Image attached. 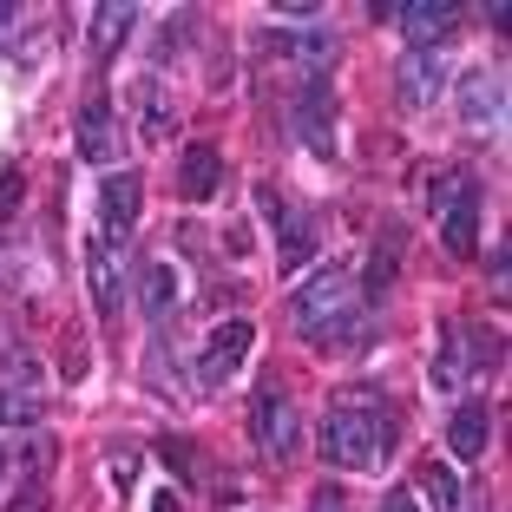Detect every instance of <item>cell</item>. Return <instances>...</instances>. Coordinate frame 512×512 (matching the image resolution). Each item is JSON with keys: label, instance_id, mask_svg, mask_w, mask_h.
Instances as JSON below:
<instances>
[{"label": "cell", "instance_id": "6da1fadb", "mask_svg": "<svg viewBox=\"0 0 512 512\" xmlns=\"http://www.w3.org/2000/svg\"><path fill=\"white\" fill-rule=\"evenodd\" d=\"M296 322L316 348H362V335H368L355 283L342 270H316L309 289H296Z\"/></svg>", "mask_w": 512, "mask_h": 512}, {"label": "cell", "instance_id": "7a4b0ae2", "mask_svg": "<svg viewBox=\"0 0 512 512\" xmlns=\"http://www.w3.org/2000/svg\"><path fill=\"white\" fill-rule=\"evenodd\" d=\"M394 453V421L375 414V407H335L322 421V460L329 467H348V473H368Z\"/></svg>", "mask_w": 512, "mask_h": 512}, {"label": "cell", "instance_id": "3957f363", "mask_svg": "<svg viewBox=\"0 0 512 512\" xmlns=\"http://www.w3.org/2000/svg\"><path fill=\"white\" fill-rule=\"evenodd\" d=\"M250 434H256V447L270 453V460H283V453L296 447V401L283 394V381H263V388H256Z\"/></svg>", "mask_w": 512, "mask_h": 512}, {"label": "cell", "instance_id": "277c9868", "mask_svg": "<svg viewBox=\"0 0 512 512\" xmlns=\"http://www.w3.org/2000/svg\"><path fill=\"white\" fill-rule=\"evenodd\" d=\"M250 342H256L250 322H224V329H211V342H204V355H197V381H204V388H224V381L250 362Z\"/></svg>", "mask_w": 512, "mask_h": 512}, {"label": "cell", "instance_id": "5b68a950", "mask_svg": "<svg viewBox=\"0 0 512 512\" xmlns=\"http://www.w3.org/2000/svg\"><path fill=\"white\" fill-rule=\"evenodd\" d=\"M119 250H112V230H92L86 237V283H92V309H99V316L119 309Z\"/></svg>", "mask_w": 512, "mask_h": 512}, {"label": "cell", "instance_id": "8992f818", "mask_svg": "<svg viewBox=\"0 0 512 512\" xmlns=\"http://www.w3.org/2000/svg\"><path fill=\"white\" fill-rule=\"evenodd\" d=\"M217 184H224V158H217L211 145H191L178 158V191L191 197V204H204V197H217Z\"/></svg>", "mask_w": 512, "mask_h": 512}, {"label": "cell", "instance_id": "52a82bcc", "mask_svg": "<svg viewBox=\"0 0 512 512\" xmlns=\"http://www.w3.org/2000/svg\"><path fill=\"white\" fill-rule=\"evenodd\" d=\"M401 20H407V40H414V46L427 53V46H434L440 33L453 27V20H460V7H453V0H407Z\"/></svg>", "mask_w": 512, "mask_h": 512}, {"label": "cell", "instance_id": "ba28073f", "mask_svg": "<svg viewBox=\"0 0 512 512\" xmlns=\"http://www.w3.org/2000/svg\"><path fill=\"white\" fill-rule=\"evenodd\" d=\"M460 112H467V125H499V112H506V86H499L493 73H467V79H460Z\"/></svg>", "mask_w": 512, "mask_h": 512}, {"label": "cell", "instance_id": "9c48e42d", "mask_svg": "<svg viewBox=\"0 0 512 512\" xmlns=\"http://www.w3.org/2000/svg\"><path fill=\"white\" fill-rule=\"evenodd\" d=\"M440 237H447L453 256H473V250H480V191H473V184L447 204V230H440Z\"/></svg>", "mask_w": 512, "mask_h": 512}, {"label": "cell", "instance_id": "30bf717a", "mask_svg": "<svg viewBox=\"0 0 512 512\" xmlns=\"http://www.w3.org/2000/svg\"><path fill=\"white\" fill-rule=\"evenodd\" d=\"M486 440H493V421H486V407H460L447 421V447L453 460H486Z\"/></svg>", "mask_w": 512, "mask_h": 512}, {"label": "cell", "instance_id": "8fae6325", "mask_svg": "<svg viewBox=\"0 0 512 512\" xmlns=\"http://www.w3.org/2000/svg\"><path fill=\"white\" fill-rule=\"evenodd\" d=\"M99 197H106V224L132 230L138 224V204H145V178H138V171H112Z\"/></svg>", "mask_w": 512, "mask_h": 512}, {"label": "cell", "instance_id": "7c38bea8", "mask_svg": "<svg viewBox=\"0 0 512 512\" xmlns=\"http://www.w3.org/2000/svg\"><path fill=\"white\" fill-rule=\"evenodd\" d=\"M414 499H427L434 512H467V493H460V473L440 467V460H427L421 480H414Z\"/></svg>", "mask_w": 512, "mask_h": 512}, {"label": "cell", "instance_id": "4fadbf2b", "mask_svg": "<svg viewBox=\"0 0 512 512\" xmlns=\"http://www.w3.org/2000/svg\"><path fill=\"white\" fill-rule=\"evenodd\" d=\"M79 158H92V165L112 158V106L106 99H92V106L79 112Z\"/></svg>", "mask_w": 512, "mask_h": 512}, {"label": "cell", "instance_id": "5bb4252c", "mask_svg": "<svg viewBox=\"0 0 512 512\" xmlns=\"http://www.w3.org/2000/svg\"><path fill=\"white\" fill-rule=\"evenodd\" d=\"M329 119H335V99H329V79H309V92H302V132H309V145L329 151Z\"/></svg>", "mask_w": 512, "mask_h": 512}, {"label": "cell", "instance_id": "9a60e30c", "mask_svg": "<svg viewBox=\"0 0 512 512\" xmlns=\"http://www.w3.org/2000/svg\"><path fill=\"white\" fill-rule=\"evenodd\" d=\"M434 92H440V60L434 53H414V60L401 66V99L407 106H427Z\"/></svg>", "mask_w": 512, "mask_h": 512}, {"label": "cell", "instance_id": "2e32d148", "mask_svg": "<svg viewBox=\"0 0 512 512\" xmlns=\"http://www.w3.org/2000/svg\"><path fill=\"white\" fill-rule=\"evenodd\" d=\"M125 27H132V7H99L92 14V60H112V46L125 40Z\"/></svg>", "mask_w": 512, "mask_h": 512}, {"label": "cell", "instance_id": "e0dca14e", "mask_svg": "<svg viewBox=\"0 0 512 512\" xmlns=\"http://www.w3.org/2000/svg\"><path fill=\"white\" fill-rule=\"evenodd\" d=\"M434 381H440V388H460V381H467V329H460V322H453V329H447V342H440Z\"/></svg>", "mask_w": 512, "mask_h": 512}, {"label": "cell", "instance_id": "ac0fdd59", "mask_svg": "<svg viewBox=\"0 0 512 512\" xmlns=\"http://www.w3.org/2000/svg\"><path fill=\"white\" fill-rule=\"evenodd\" d=\"M171 309H178V270L151 263L145 270V316H171Z\"/></svg>", "mask_w": 512, "mask_h": 512}, {"label": "cell", "instance_id": "d6986e66", "mask_svg": "<svg viewBox=\"0 0 512 512\" xmlns=\"http://www.w3.org/2000/svg\"><path fill=\"white\" fill-rule=\"evenodd\" d=\"M40 394L33 388H7V381H0V427H33L40 421Z\"/></svg>", "mask_w": 512, "mask_h": 512}, {"label": "cell", "instance_id": "ffe728a7", "mask_svg": "<svg viewBox=\"0 0 512 512\" xmlns=\"http://www.w3.org/2000/svg\"><path fill=\"white\" fill-rule=\"evenodd\" d=\"M283 270H296V263H302V256H309V250H316V230H309V217H283Z\"/></svg>", "mask_w": 512, "mask_h": 512}, {"label": "cell", "instance_id": "44dd1931", "mask_svg": "<svg viewBox=\"0 0 512 512\" xmlns=\"http://www.w3.org/2000/svg\"><path fill=\"white\" fill-rule=\"evenodd\" d=\"M158 453H165V467L178 473V480H197V460H191V440H158Z\"/></svg>", "mask_w": 512, "mask_h": 512}, {"label": "cell", "instance_id": "7402d4cb", "mask_svg": "<svg viewBox=\"0 0 512 512\" xmlns=\"http://www.w3.org/2000/svg\"><path fill=\"white\" fill-rule=\"evenodd\" d=\"M20 197H27V184H20V171H0V224L20 211Z\"/></svg>", "mask_w": 512, "mask_h": 512}, {"label": "cell", "instance_id": "603a6c76", "mask_svg": "<svg viewBox=\"0 0 512 512\" xmlns=\"http://www.w3.org/2000/svg\"><path fill=\"white\" fill-rule=\"evenodd\" d=\"M106 473H112L119 486H132V480H138V453H132V447H112V453H106Z\"/></svg>", "mask_w": 512, "mask_h": 512}, {"label": "cell", "instance_id": "cb8c5ba5", "mask_svg": "<svg viewBox=\"0 0 512 512\" xmlns=\"http://www.w3.org/2000/svg\"><path fill=\"white\" fill-rule=\"evenodd\" d=\"M388 283H394V250H388V256L375 250V263H368V289H362V296H375V302H381V289H388Z\"/></svg>", "mask_w": 512, "mask_h": 512}, {"label": "cell", "instance_id": "d4e9b609", "mask_svg": "<svg viewBox=\"0 0 512 512\" xmlns=\"http://www.w3.org/2000/svg\"><path fill=\"white\" fill-rule=\"evenodd\" d=\"M309 512H348V493L342 486H316V493H309Z\"/></svg>", "mask_w": 512, "mask_h": 512}, {"label": "cell", "instance_id": "484cf974", "mask_svg": "<svg viewBox=\"0 0 512 512\" xmlns=\"http://www.w3.org/2000/svg\"><path fill=\"white\" fill-rule=\"evenodd\" d=\"M145 138H165V106H158V86H145Z\"/></svg>", "mask_w": 512, "mask_h": 512}, {"label": "cell", "instance_id": "4316f807", "mask_svg": "<svg viewBox=\"0 0 512 512\" xmlns=\"http://www.w3.org/2000/svg\"><path fill=\"white\" fill-rule=\"evenodd\" d=\"M7 512H46V486H20Z\"/></svg>", "mask_w": 512, "mask_h": 512}, {"label": "cell", "instance_id": "83f0119b", "mask_svg": "<svg viewBox=\"0 0 512 512\" xmlns=\"http://www.w3.org/2000/svg\"><path fill=\"white\" fill-rule=\"evenodd\" d=\"M460 191H467V178H460V171H453V178H440V184H434V211H447Z\"/></svg>", "mask_w": 512, "mask_h": 512}, {"label": "cell", "instance_id": "f1b7e54d", "mask_svg": "<svg viewBox=\"0 0 512 512\" xmlns=\"http://www.w3.org/2000/svg\"><path fill=\"white\" fill-rule=\"evenodd\" d=\"M151 512H184V506H178V493H171V486H165V493L151 499Z\"/></svg>", "mask_w": 512, "mask_h": 512}, {"label": "cell", "instance_id": "f546056e", "mask_svg": "<svg viewBox=\"0 0 512 512\" xmlns=\"http://www.w3.org/2000/svg\"><path fill=\"white\" fill-rule=\"evenodd\" d=\"M388 512H421V499H414V493H394V499H388Z\"/></svg>", "mask_w": 512, "mask_h": 512}, {"label": "cell", "instance_id": "4dcf8cb0", "mask_svg": "<svg viewBox=\"0 0 512 512\" xmlns=\"http://www.w3.org/2000/svg\"><path fill=\"white\" fill-rule=\"evenodd\" d=\"M7 473H14V453H7V447H0V480H7Z\"/></svg>", "mask_w": 512, "mask_h": 512}]
</instances>
